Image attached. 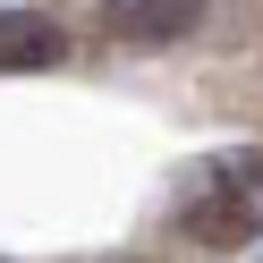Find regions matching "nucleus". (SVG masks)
<instances>
[{
    "mask_svg": "<svg viewBox=\"0 0 263 263\" xmlns=\"http://www.w3.org/2000/svg\"><path fill=\"white\" fill-rule=\"evenodd\" d=\"M263 229V153H221L195 187V204L178 212V238L204 246V255H229Z\"/></svg>",
    "mask_w": 263,
    "mask_h": 263,
    "instance_id": "obj_1",
    "label": "nucleus"
},
{
    "mask_svg": "<svg viewBox=\"0 0 263 263\" xmlns=\"http://www.w3.org/2000/svg\"><path fill=\"white\" fill-rule=\"evenodd\" d=\"M204 0H102V26L119 43H187Z\"/></svg>",
    "mask_w": 263,
    "mask_h": 263,
    "instance_id": "obj_2",
    "label": "nucleus"
},
{
    "mask_svg": "<svg viewBox=\"0 0 263 263\" xmlns=\"http://www.w3.org/2000/svg\"><path fill=\"white\" fill-rule=\"evenodd\" d=\"M68 51V34H60L51 17H34V9H0V68H43V60Z\"/></svg>",
    "mask_w": 263,
    "mask_h": 263,
    "instance_id": "obj_3",
    "label": "nucleus"
}]
</instances>
